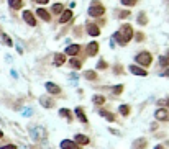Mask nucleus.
Returning <instances> with one entry per match:
<instances>
[{"instance_id": "f257e3e1", "label": "nucleus", "mask_w": 169, "mask_h": 149, "mask_svg": "<svg viewBox=\"0 0 169 149\" xmlns=\"http://www.w3.org/2000/svg\"><path fill=\"white\" fill-rule=\"evenodd\" d=\"M135 62H136V66L143 67V69L150 67L151 64H153V54H151L150 51H141V53H138V54L135 56Z\"/></svg>"}, {"instance_id": "f03ea898", "label": "nucleus", "mask_w": 169, "mask_h": 149, "mask_svg": "<svg viewBox=\"0 0 169 149\" xmlns=\"http://www.w3.org/2000/svg\"><path fill=\"white\" fill-rule=\"evenodd\" d=\"M87 13H89V17H92V18H100V17L105 15V7L102 5L99 0H92Z\"/></svg>"}, {"instance_id": "7ed1b4c3", "label": "nucleus", "mask_w": 169, "mask_h": 149, "mask_svg": "<svg viewBox=\"0 0 169 149\" xmlns=\"http://www.w3.org/2000/svg\"><path fill=\"white\" fill-rule=\"evenodd\" d=\"M118 34H120V38L127 43L133 39V34H135V31H133V28H131V25H128V23H123L122 26H120V30H118Z\"/></svg>"}, {"instance_id": "20e7f679", "label": "nucleus", "mask_w": 169, "mask_h": 149, "mask_svg": "<svg viewBox=\"0 0 169 149\" xmlns=\"http://www.w3.org/2000/svg\"><path fill=\"white\" fill-rule=\"evenodd\" d=\"M30 133H31V138L35 141H43V139H46V136H48V133H46V130L43 126H31Z\"/></svg>"}, {"instance_id": "39448f33", "label": "nucleus", "mask_w": 169, "mask_h": 149, "mask_svg": "<svg viewBox=\"0 0 169 149\" xmlns=\"http://www.w3.org/2000/svg\"><path fill=\"white\" fill-rule=\"evenodd\" d=\"M154 118H156V121L169 123V110L166 106H159V108L154 110Z\"/></svg>"}, {"instance_id": "423d86ee", "label": "nucleus", "mask_w": 169, "mask_h": 149, "mask_svg": "<svg viewBox=\"0 0 169 149\" xmlns=\"http://www.w3.org/2000/svg\"><path fill=\"white\" fill-rule=\"evenodd\" d=\"M45 89H46V92H48L49 95H61L63 94V89L57 84H54V82H46L45 84Z\"/></svg>"}, {"instance_id": "0eeeda50", "label": "nucleus", "mask_w": 169, "mask_h": 149, "mask_svg": "<svg viewBox=\"0 0 169 149\" xmlns=\"http://www.w3.org/2000/svg\"><path fill=\"white\" fill-rule=\"evenodd\" d=\"M74 115L77 116V120L80 123H84V125H89V118H87V115H85V110H84V106H76L74 108Z\"/></svg>"}, {"instance_id": "6e6552de", "label": "nucleus", "mask_w": 169, "mask_h": 149, "mask_svg": "<svg viewBox=\"0 0 169 149\" xmlns=\"http://www.w3.org/2000/svg\"><path fill=\"white\" fill-rule=\"evenodd\" d=\"M85 31H87V34H89V36H92V38L100 36V26H99L97 23H87V25H85Z\"/></svg>"}, {"instance_id": "1a4fd4ad", "label": "nucleus", "mask_w": 169, "mask_h": 149, "mask_svg": "<svg viewBox=\"0 0 169 149\" xmlns=\"http://www.w3.org/2000/svg\"><path fill=\"white\" fill-rule=\"evenodd\" d=\"M21 17H23L25 23H26L28 26H36V17H35V13H33L31 10H23Z\"/></svg>"}, {"instance_id": "9d476101", "label": "nucleus", "mask_w": 169, "mask_h": 149, "mask_svg": "<svg viewBox=\"0 0 169 149\" xmlns=\"http://www.w3.org/2000/svg\"><path fill=\"white\" fill-rule=\"evenodd\" d=\"M99 43L97 41H90L89 44H87V48H85V53H87V56L89 58H94V56H97L99 54Z\"/></svg>"}, {"instance_id": "9b49d317", "label": "nucleus", "mask_w": 169, "mask_h": 149, "mask_svg": "<svg viewBox=\"0 0 169 149\" xmlns=\"http://www.w3.org/2000/svg\"><path fill=\"white\" fill-rule=\"evenodd\" d=\"M72 141H74L77 146H89L90 144V138L85 136V134H82V133H77Z\"/></svg>"}, {"instance_id": "f8f14e48", "label": "nucleus", "mask_w": 169, "mask_h": 149, "mask_svg": "<svg viewBox=\"0 0 169 149\" xmlns=\"http://www.w3.org/2000/svg\"><path fill=\"white\" fill-rule=\"evenodd\" d=\"M128 70L133 75H138V77H146V75H148V70L143 69V67H139V66H136V64H131V66H128Z\"/></svg>"}, {"instance_id": "ddd939ff", "label": "nucleus", "mask_w": 169, "mask_h": 149, "mask_svg": "<svg viewBox=\"0 0 169 149\" xmlns=\"http://www.w3.org/2000/svg\"><path fill=\"white\" fill-rule=\"evenodd\" d=\"M80 44H69L68 48H66V51H64V54L66 56H71V58H77V54L80 53Z\"/></svg>"}, {"instance_id": "4468645a", "label": "nucleus", "mask_w": 169, "mask_h": 149, "mask_svg": "<svg viewBox=\"0 0 169 149\" xmlns=\"http://www.w3.org/2000/svg\"><path fill=\"white\" fill-rule=\"evenodd\" d=\"M40 103H41V106H45V108H54V105H56L54 98H51L49 95H41Z\"/></svg>"}, {"instance_id": "2eb2a0df", "label": "nucleus", "mask_w": 169, "mask_h": 149, "mask_svg": "<svg viewBox=\"0 0 169 149\" xmlns=\"http://www.w3.org/2000/svg\"><path fill=\"white\" fill-rule=\"evenodd\" d=\"M146 147H148V139L146 138H138L131 144V149H146Z\"/></svg>"}, {"instance_id": "dca6fc26", "label": "nucleus", "mask_w": 169, "mask_h": 149, "mask_svg": "<svg viewBox=\"0 0 169 149\" xmlns=\"http://www.w3.org/2000/svg\"><path fill=\"white\" fill-rule=\"evenodd\" d=\"M59 147L61 149H80V146H77L72 139H63L59 143Z\"/></svg>"}, {"instance_id": "f3484780", "label": "nucleus", "mask_w": 169, "mask_h": 149, "mask_svg": "<svg viewBox=\"0 0 169 149\" xmlns=\"http://www.w3.org/2000/svg\"><path fill=\"white\" fill-rule=\"evenodd\" d=\"M99 115H100L102 118H105L107 121H110V123H115V121H117V116L113 115V113H112V111H107V110H104V108L99 110Z\"/></svg>"}, {"instance_id": "a211bd4d", "label": "nucleus", "mask_w": 169, "mask_h": 149, "mask_svg": "<svg viewBox=\"0 0 169 149\" xmlns=\"http://www.w3.org/2000/svg\"><path fill=\"white\" fill-rule=\"evenodd\" d=\"M59 116L64 118V120H68V121L71 123L72 120H74V113H72V110H69V108H59Z\"/></svg>"}, {"instance_id": "6ab92c4d", "label": "nucleus", "mask_w": 169, "mask_h": 149, "mask_svg": "<svg viewBox=\"0 0 169 149\" xmlns=\"http://www.w3.org/2000/svg\"><path fill=\"white\" fill-rule=\"evenodd\" d=\"M72 17H74V15H72V10H69V8H64V12L59 15V23H61V25L68 23V21H69Z\"/></svg>"}, {"instance_id": "aec40b11", "label": "nucleus", "mask_w": 169, "mask_h": 149, "mask_svg": "<svg viewBox=\"0 0 169 149\" xmlns=\"http://www.w3.org/2000/svg\"><path fill=\"white\" fill-rule=\"evenodd\" d=\"M105 102H107L105 95H100V94L92 95V103H94L95 106H104V105H105Z\"/></svg>"}, {"instance_id": "412c9836", "label": "nucleus", "mask_w": 169, "mask_h": 149, "mask_svg": "<svg viewBox=\"0 0 169 149\" xmlns=\"http://www.w3.org/2000/svg\"><path fill=\"white\" fill-rule=\"evenodd\" d=\"M66 61H68V59H66V54H64V53H56V54H54V66H56V67L64 66Z\"/></svg>"}, {"instance_id": "4be33fe9", "label": "nucleus", "mask_w": 169, "mask_h": 149, "mask_svg": "<svg viewBox=\"0 0 169 149\" xmlns=\"http://www.w3.org/2000/svg\"><path fill=\"white\" fill-rule=\"evenodd\" d=\"M118 113H120L122 116L128 118V116L131 115V106H130L128 103H122V105L118 106Z\"/></svg>"}, {"instance_id": "5701e85b", "label": "nucleus", "mask_w": 169, "mask_h": 149, "mask_svg": "<svg viewBox=\"0 0 169 149\" xmlns=\"http://www.w3.org/2000/svg\"><path fill=\"white\" fill-rule=\"evenodd\" d=\"M36 15H38L43 21H48V23L51 21V13L46 8H38V10H36Z\"/></svg>"}, {"instance_id": "b1692460", "label": "nucleus", "mask_w": 169, "mask_h": 149, "mask_svg": "<svg viewBox=\"0 0 169 149\" xmlns=\"http://www.w3.org/2000/svg\"><path fill=\"white\" fill-rule=\"evenodd\" d=\"M84 79L94 82V80L99 79V75H97V72H95V70H85V72H84Z\"/></svg>"}, {"instance_id": "393cba45", "label": "nucleus", "mask_w": 169, "mask_h": 149, "mask_svg": "<svg viewBox=\"0 0 169 149\" xmlns=\"http://www.w3.org/2000/svg\"><path fill=\"white\" fill-rule=\"evenodd\" d=\"M23 0H8V7L12 10H20L21 7H23Z\"/></svg>"}, {"instance_id": "a878e982", "label": "nucleus", "mask_w": 169, "mask_h": 149, "mask_svg": "<svg viewBox=\"0 0 169 149\" xmlns=\"http://www.w3.org/2000/svg\"><path fill=\"white\" fill-rule=\"evenodd\" d=\"M136 21H138V25H141V26L148 25V17H146V13L144 12H139L138 17H136Z\"/></svg>"}, {"instance_id": "bb28decb", "label": "nucleus", "mask_w": 169, "mask_h": 149, "mask_svg": "<svg viewBox=\"0 0 169 149\" xmlns=\"http://www.w3.org/2000/svg\"><path fill=\"white\" fill-rule=\"evenodd\" d=\"M69 66L72 67V69H80V67H82V61H80L79 58H71L69 59Z\"/></svg>"}, {"instance_id": "cd10ccee", "label": "nucleus", "mask_w": 169, "mask_h": 149, "mask_svg": "<svg viewBox=\"0 0 169 149\" xmlns=\"http://www.w3.org/2000/svg\"><path fill=\"white\" fill-rule=\"evenodd\" d=\"M51 12H53L54 15H61V13L64 12V5L63 3H54L53 7H51Z\"/></svg>"}, {"instance_id": "c85d7f7f", "label": "nucleus", "mask_w": 169, "mask_h": 149, "mask_svg": "<svg viewBox=\"0 0 169 149\" xmlns=\"http://www.w3.org/2000/svg\"><path fill=\"white\" fill-rule=\"evenodd\" d=\"M123 90H125V85L123 84H117V85H113V87H112V94L113 95H122Z\"/></svg>"}, {"instance_id": "c756f323", "label": "nucleus", "mask_w": 169, "mask_h": 149, "mask_svg": "<svg viewBox=\"0 0 169 149\" xmlns=\"http://www.w3.org/2000/svg\"><path fill=\"white\" fill-rule=\"evenodd\" d=\"M159 66L161 67H169V53L167 54H163L159 58Z\"/></svg>"}, {"instance_id": "7c9ffc66", "label": "nucleus", "mask_w": 169, "mask_h": 149, "mask_svg": "<svg viewBox=\"0 0 169 149\" xmlns=\"http://www.w3.org/2000/svg\"><path fill=\"white\" fill-rule=\"evenodd\" d=\"M130 17H131V12L130 10H122V12H118V18L120 20H127Z\"/></svg>"}, {"instance_id": "2f4dec72", "label": "nucleus", "mask_w": 169, "mask_h": 149, "mask_svg": "<svg viewBox=\"0 0 169 149\" xmlns=\"http://www.w3.org/2000/svg\"><path fill=\"white\" fill-rule=\"evenodd\" d=\"M2 41H3V44H7V46H13L12 38L8 36V34H5V33H2Z\"/></svg>"}, {"instance_id": "473e14b6", "label": "nucleus", "mask_w": 169, "mask_h": 149, "mask_svg": "<svg viewBox=\"0 0 169 149\" xmlns=\"http://www.w3.org/2000/svg\"><path fill=\"white\" fill-rule=\"evenodd\" d=\"M139 0H120V3L125 5V7H135Z\"/></svg>"}, {"instance_id": "72a5a7b5", "label": "nucleus", "mask_w": 169, "mask_h": 149, "mask_svg": "<svg viewBox=\"0 0 169 149\" xmlns=\"http://www.w3.org/2000/svg\"><path fill=\"white\" fill-rule=\"evenodd\" d=\"M133 38H135L138 43H143V41H144V33L138 31V33H135V34H133Z\"/></svg>"}, {"instance_id": "f704fd0d", "label": "nucleus", "mask_w": 169, "mask_h": 149, "mask_svg": "<svg viewBox=\"0 0 169 149\" xmlns=\"http://www.w3.org/2000/svg\"><path fill=\"white\" fill-rule=\"evenodd\" d=\"M107 67H108V64H107L104 59H100V61L97 62V69H100V70H105Z\"/></svg>"}, {"instance_id": "c9c22d12", "label": "nucleus", "mask_w": 169, "mask_h": 149, "mask_svg": "<svg viewBox=\"0 0 169 149\" xmlns=\"http://www.w3.org/2000/svg\"><path fill=\"white\" fill-rule=\"evenodd\" d=\"M0 149H18V146H17V144H13V143H8V144L0 146Z\"/></svg>"}, {"instance_id": "e433bc0d", "label": "nucleus", "mask_w": 169, "mask_h": 149, "mask_svg": "<svg viewBox=\"0 0 169 149\" xmlns=\"http://www.w3.org/2000/svg\"><path fill=\"white\" fill-rule=\"evenodd\" d=\"M33 2H36V3H40V5H46L49 0H33Z\"/></svg>"}, {"instance_id": "4c0bfd02", "label": "nucleus", "mask_w": 169, "mask_h": 149, "mask_svg": "<svg viewBox=\"0 0 169 149\" xmlns=\"http://www.w3.org/2000/svg\"><path fill=\"white\" fill-rule=\"evenodd\" d=\"M122 72H123L122 66H115V74H122Z\"/></svg>"}, {"instance_id": "58836bf2", "label": "nucleus", "mask_w": 169, "mask_h": 149, "mask_svg": "<svg viewBox=\"0 0 169 149\" xmlns=\"http://www.w3.org/2000/svg\"><path fill=\"white\" fill-rule=\"evenodd\" d=\"M163 77H169V67L164 69V72H163Z\"/></svg>"}, {"instance_id": "ea45409f", "label": "nucleus", "mask_w": 169, "mask_h": 149, "mask_svg": "<svg viewBox=\"0 0 169 149\" xmlns=\"http://www.w3.org/2000/svg\"><path fill=\"white\" fill-rule=\"evenodd\" d=\"M153 149H166V146H163V144H156Z\"/></svg>"}, {"instance_id": "a19ab883", "label": "nucleus", "mask_w": 169, "mask_h": 149, "mask_svg": "<svg viewBox=\"0 0 169 149\" xmlns=\"http://www.w3.org/2000/svg\"><path fill=\"white\" fill-rule=\"evenodd\" d=\"M156 130H158V125L156 123H154V125L151 123V131H156Z\"/></svg>"}, {"instance_id": "79ce46f5", "label": "nucleus", "mask_w": 169, "mask_h": 149, "mask_svg": "<svg viewBox=\"0 0 169 149\" xmlns=\"http://www.w3.org/2000/svg\"><path fill=\"white\" fill-rule=\"evenodd\" d=\"M164 106H166V108L169 110V97L166 98V100H164Z\"/></svg>"}, {"instance_id": "37998d69", "label": "nucleus", "mask_w": 169, "mask_h": 149, "mask_svg": "<svg viewBox=\"0 0 169 149\" xmlns=\"http://www.w3.org/2000/svg\"><path fill=\"white\" fill-rule=\"evenodd\" d=\"M2 138H3V131H2V130H0V139H2Z\"/></svg>"}]
</instances>
